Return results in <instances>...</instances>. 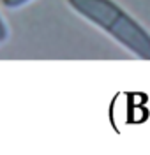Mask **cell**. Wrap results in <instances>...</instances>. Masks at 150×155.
I'll return each mask as SVG.
<instances>
[{
	"instance_id": "2",
	"label": "cell",
	"mask_w": 150,
	"mask_h": 155,
	"mask_svg": "<svg viewBox=\"0 0 150 155\" xmlns=\"http://www.w3.org/2000/svg\"><path fill=\"white\" fill-rule=\"evenodd\" d=\"M32 0H2V4L7 7V9H20L23 5L30 4Z\"/></svg>"
},
{
	"instance_id": "1",
	"label": "cell",
	"mask_w": 150,
	"mask_h": 155,
	"mask_svg": "<svg viewBox=\"0 0 150 155\" xmlns=\"http://www.w3.org/2000/svg\"><path fill=\"white\" fill-rule=\"evenodd\" d=\"M74 12L104 30L141 60H150V32L113 0H65Z\"/></svg>"
},
{
	"instance_id": "3",
	"label": "cell",
	"mask_w": 150,
	"mask_h": 155,
	"mask_svg": "<svg viewBox=\"0 0 150 155\" xmlns=\"http://www.w3.org/2000/svg\"><path fill=\"white\" fill-rule=\"evenodd\" d=\"M7 39H9V28H7V25H5L4 18L0 16V44H4Z\"/></svg>"
}]
</instances>
